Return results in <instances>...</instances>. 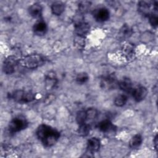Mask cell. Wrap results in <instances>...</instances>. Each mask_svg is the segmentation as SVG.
<instances>
[{"label":"cell","instance_id":"1","mask_svg":"<svg viewBox=\"0 0 158 158\" xmlns=\"http://www.w3.org/2000/svg\"><path fill=\"white\" fill-rule=\"evenodd\" d=\"M37 138L44 146L49 148L54 146L60 138V132L56 128L46 125L41 124L36 129Z\"/></svg>","mask_w":158,"mask_h":158},{"label":"cell","instance_id":"2","mask_svg":"<svg viewBox=\"0 0 158 158\" xmlns=\"http://www.w3.org/2000/svg\"><path fill=\"white\" fill-rule=\"evenodd\" d=\"M45 62L44 57L39 54H29L19 59V64L28 69H36Z\"/></svg>","mask_w":158,"mask_h":158},{"label":"cell","instance_id":"3","mask_svg":"<svg viewBox=\"0 0 158 158\" xmlns=\"http://www.w3.org/2000/svg\"><path fill=\"white\" fill-rule=\"evenodd\" d=\"M10 97L16 102L27 104L32 102L35 99V94L30 91L17 89L11 94Z\"/></svg>","mask_w":158,"mask_h":158},{"label":"cell","instance_id":"4","mask_svg":"<svg viewBox=\"0 0 158 158\" xmlns=\"http://www.w3.org/2000/svg\"><path fill=\"white\" fill-rule=\"evenodd\" d=\"M138 10L143 15L148 17L152 13H157L158 2L141 1L138 3Z\"/></svg>","mask_w":158,"mask_h":158},{"label":"cell","instance_id":"5","mask_svg":"<svg viewBox=\"0 0 158 158\" xmlns=\"http://www.w3.org/2000/svg\"><path fill=\"white\" fill-rule=\"evenodd\" d=\"M28 125V122L23 115H18L12 118L9 123L8 128L10 133H16L25 130Z\"/></svg>","mask_w":158,"mask_h":158},{"label":"cell","instance_id":"6","mask_svg":"<svg viewBox=\"0 0 158 158\" xmlns=\"http://www.w3.org/2000/svg\"><path fill=\"white\" fill-rule=\"evenodd\" d=\"M19 64V59L14 56H9L4 61L2 65L3 71L7 75H11L15 72Z\"/></svg>","mask_w":158,"mask_h":158},{"label":"cell","instance_id":"7","mask_svg":"<svg viewBox=\"0 0 158 158\" xmlns=\"http://www.w3.org/2000/svg\"><path fill=\"white\" fill-rule=\"evenodd\" d=\"M118 81H117L116 77L114 74L110 73L106 76H104L101 81V86L107 89H112L118 86Z\"/></svg>","mask_w":158,"mask_h":158},{"label":"cell","instance_id":"8","mask_svg":"<svg viewBox=\"0 0 158 158\" xmlns=\"http://www.w3.org/2000/svg\"><path fill=\"white\" fill-rule=\"evenodd\" d=\"M110 12L106 7H99L93 12V17L98 22H104L109 20Z\"/></svg>","mask_w":158,"mask_h":158},{"label":"cell","instance_id":"9","mask_svg":"<svg viewBox=\"0 0 158 158\" xmlns=\"http://www.w3.org/2000/svg\"><path fill=\"white\" fill-rule=\"evenodd\" d=\"M148 89L143 86H139L136 88H133L131 94L132 96L136 102H141L144 100L148 94Z\"/></svg>","mask_w":158,"mask_h":158},{"label":"cell","instance_id":"10","mask_svg":"<svg viewBox=\"0 0 158 158\" xmlns=\"http://www.w3.org/2000/svg\"><path fill=\"white\" fill-rule=\"evenodd\" d=\"M90 30L89 24L83 21L75 23V31L77 35L85 37Z\"/></svg>","mask_w":158,"mask_h":158},{"label":"cell","instance_id":"11","mask_svg":"<svg viewBox=\"0 0 158 158\" xmlns=\"http://www.w3.org/2000/svg\"><path fill=\"white\" fill-rule=\"evenodd\" d=\"M98 128L101 132L104 133L114 132L116 130L115 126L112 123L110 120L108 119H105L99 122L98 124Z\"/></svg>","mask_w":158,"mask_h":158},{"label":"cell","instance_id":"12","mask_svg":"<svg viewBox=\"0 0 158 158\" xmlns=\"http://www.w3.org/2000/svg\"><path fill=\"white\" fill-rule=\"evenodd\" d=\"M101 147L100 139L96 137H92L87 141V152L93 154L98 152Z\"/></svg>","mask_w":158,"mask_h":158},{"label":"cell","instance_id":"13","mask_svg":"<svg viewBox=\"0 0 158 158\" xmlns=\"http://www.w3.org/2000/svg\"><path fill=\"white\" fill-rule=\"evenodd\" d=\"M48 27L46 22L42 19L38 20L33 27V31L36 35L43 36L46 34Z\"/></svg>","mask_w":158,"mask_h":158},{"label":"cell","instance_id":"14","mask_svg":"<svg viewBox=\"0 0 158 158\" xmlns=\"http://www.w3.org/2000/svg\"><path fill=\"white\" fill-rule=\"evenodd\" d=\"M43 7L40 3L36 2L31 5L28 8V13L30 16L35 19H41L42 16Z\"/></svg>","mask_w":158,"mask_h":158},{"label":"cell","instance_id":"15","mask_svg":"<svg viewBox=\"0 0 158 158\" xmlns=\"http://www.w3.org/2000/svg\"><path fill=\"white\" fill-rule=\"evenodd\" d=\"M45 87L46 89H52L57 83L56 75L54 72H49L45 76Z\"/></svg>","mask_w":158,"mask_h":158},{"label":"cell","instance_id":"16","mask_svg":"<svg viewBox=\"0 0 158 158\" xmlns=\"http://www.w3.org/2000/svg\"><path fill=\"white\" fill-rule=\"evenodd\" d=\"M118 86L121 90L127 93H131V91L133 89V84L131 80L127 77H125L122 80L118 81Z\"/></svg>","mask_w":158,"mask_h":158},{"label":"cell","instance_id":"17","mask_svg":"<svg viewBox=\"0 0 158 158\" xmlns=\"http://www.w3.org/2000/svg\"><path fill=\"white\" fill-rule=\"evenodd\" d=\"M52 13L55 15H60L64 11L65 6L61 1H55L51 6Z\"/></svg>","mask_w":158,"mask_h":158},{"label":"cell","instance_id":"18","mask_svg":"<svg viewBox=\"0 0 158 158\" xmlns=\"http://www.w3.org/2000/svg\"><path fill=\"white\" fill-rule=\"evenodd\" d=\"M143 138L139 134H136L131 137L129 141V146L133 149H136L141 145Z\"/></svg>","mask_w":158,"mask_h":158},{"label":"cell","instance_id":"19","mask_svg":"<svg viewBox=\"0 0 158 158\" xmlns=\"http://www.w3.org/2000/svg\"><path fill=\"white\" fill-rule=\"evenodd\" d=\"M90 130H91L90 125L85 122L79 125V127L78 128L77 132L79 136L81 137H85L89 135Z\"/></svg>","mask_w":158,"mask_h":158},{"label":"cell","instance_id":"20","mask_svg":"<svg viewBox=\"0 0 158 158\" xmlns=\"http://www.w3.org/2000/svg\"><path fill=\"white\" fill-rule=\"evenodd\" d=\"M128 101V97L126 94H122L117 96L114 100V104L117 107H123L126 104Z\"/></svg>","mask_w":158,"mask_h":158},{"label":"cell","instance_id":"21","mask_svg":"<svg viewBox=\"0 0 158 158\" xmlns=\"http://www.w3.org/2000/svg\"><path fill=\"white\" fill-rule=\"evenodd\" d=\"M123 53L127 57V59H130L133 57V56L135 55V52H134V47L133 45L131 44L127 43L125 44L123 46Z\"/></svg>","mask_w":158,"mask_h":158},{"label":"cell","instance_id":"22","mask_svg":"<svg viewBox=\"0 0 158 158\" xmlns=\"http://www.w3.org/2000/svg\"><path fill=\"white\" fill-rule=\"evenodd\" d=\"M87 120V115L86 110H81L78 111L76 115V121L78 124H81L85 123Z\"/></svg>","mask_w":158,"mask_h":158},{"label":"cell","instance_id":"23","mask_svg":"<svg viewBox=\"0 0 158 158\" xmlns=\"http://www.w3.org/2000/svg\"><path fill=\"white\" fill-rule=\"evenodd\" d=\"M85 37L76 35L74 39V45L78 49H83L85 46Z\"/></svg>","mask_w":158,"mask_h":158},{"label":"cell","instance_id":"24","mask_svg":"<svg viewBox=\"0 0 158 158\" xmlns=\"http://www.w3.org/2000/svg\"><path fill=\"white\" fill-rule=\"evenodd\" d=\"M91 6V2L89 1H81L78 4V10L79 13L81 14L86 12Z\"/></svg>","mask_w":158,"mask_h":158},{"label":"cell","instance_id":"25","mask_svg":"<svg viewBox=\"0 0 158 158\" xmlns=\"http://www.w3.org/2000/svg\"><path fill=\"white\" fill-rule=\"evenodd\" d=\"M75 80L77 83L82 85L88 81V80H89V76L85 72H81L77 75Z\"/></svg>","mask_w":158,"mask_h":158},{"label":"cell","instance_id":"26","mask_svg":"<svg viewBox=\"0 0 158 158\" xmlns=\"http://www.w3.org/2000/svg\"><path fill=\"white\" fill-rule=\"evenodd\" d=\"M131 35V30L127 25H124L120 28V35L122 38H128Z\"/></svg>","mask_w":158,"mask_h":158},{"label":"cell","instance_id":"27","mask_svg":"<svg viewBox=\"0 0 158 158\" xmlns=\"http://www.w3.org/2000/svg\"><path fill=\"white\" fill-rule=\"evenodd\" d=\"M86 112L87 115V120H94L98 115V110L93 107L88 108L87 110H86Z\"/></svg>","mask_w":158,"mask_h":158},{"label":"cell","instance_id":"28","mask_svg":"<svg viewBox=\"0 0 158 158\" xmlns=\"http://www.w3.org/2000/svg\"><path fill=\"white\" fill-rule=\"evenodd\" d=\"M150 24L154 28H156L158 25V17L157 13H152L148 16Z\"/></svg>","mask_w":158,"mask_h":158},{"label":"cell","instance_id":"29","mask_svg":"<svg viewBox=\"0 0 158 158\" xmlns=\"http://www.w3.org/2000/svg\"><path fill=\"white\" fill-rule=\"evenodd\" d=\"M157 135H156V136H154V139H153V143H154V146L155 148V149L156 151H157Z\"/></svg>","mask_w":158,"mask_h":158}]
</instances>
